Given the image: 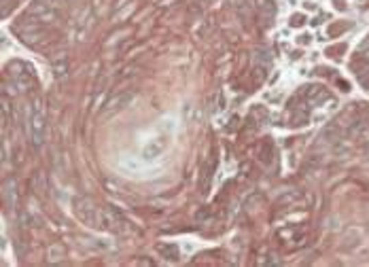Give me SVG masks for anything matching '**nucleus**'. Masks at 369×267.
Instances as JSON below:
<instances>
[{
  "label": "nucleus",
  "mask_w": 369,
  "mask_h": 267,
  "mask_svg": "<svg viewBox=\"0 0 369 267\" xmlns=\"http://www.w3.org/2000/svg\"><path fill=\"white\" fill-rule=\"evenodd\" d=\"M73 210H75V216L79 218V221L83 225L91 227V229H104V231L115 229L108 212H104L102 208H98L94 202H89L85 198H77Z\"/></svg>",
  "instance_id": "obj_1"
},
{
  "label": "nucleus",
  "mask_w": 369,
  "mask_h": 267,
  "mask_svg": "<svg viewBox=\"0 0 369 267\" xmlns=\"http://www.w3.org/2000/svg\"><path fill=\"white\" fill-rule=\"evenodd\" d=\"M30 136L34 144H40L45 136V111L38 100L32 104V113H30Z\"/></svg>",
  "instance_id": "obj_2"
}]
</instances>
